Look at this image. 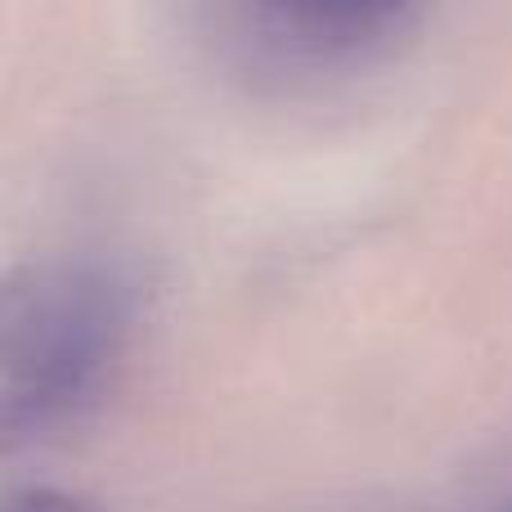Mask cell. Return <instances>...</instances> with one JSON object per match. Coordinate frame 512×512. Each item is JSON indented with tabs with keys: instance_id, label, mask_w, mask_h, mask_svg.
<instances>
[{
	"instance_id": "7a4b0ae2",
	"label": "cell",
	"mask_w": 512,
	"mask_h": 512,
	"mask_svg": "<svg viewBox=\"0 0 512 512\" xmlns=\"http://www.w3.org/2000/svg\"><path fill=\"white\" fill-rule=\"evenodd\" d=\"M5 512H95L81 495H68V490H54V486H27L14 490L5 499Z\"/></svg>"
},
{
	"instance_id": "6da1fadb",
	"label": "cell",
	"mask_w": 512,
	"mask_h": 512,
	"mask_svg": "<svg viewBox=\"0 0 512 512\" xmlns=\"http://www.w3.org/2000/svg\"><path fill=\"white\" fill-rule=\"evenodd\" d=\"M140 324V292L104 265L36 270L5 297V432L41 436L90 409Z\"/></svg>"
},
{
	"instance_id": "3957f363",
	"label": "cell",
	"mask_w": 512,
	"mask_h": 512,
	"mask_svg": "<svg viewBox=\"0 0 512 512\" xmlns=\"http://www.w3.org/2000/svg\"><path fill=\"white\" fill-rule=\"evenodd\" d=\"M292 5L328 9V14H360V9H378V5H387V0H292Z\"/></svg>"
}]
</instances>
